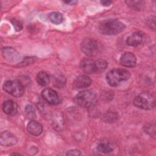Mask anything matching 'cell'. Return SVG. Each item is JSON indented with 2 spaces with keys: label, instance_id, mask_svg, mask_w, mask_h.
Returning a JSON list of instances; mask_svg holds the SVG:
<instances>
[{
  "label": "cell",
  "instance_id": "6da1fadb",
  "mask_svg": "<svg viewBox=\"0 0 156 156\" xmlns=\"http://www.w3.org/2000/svg\"><path fill=\"white\" fill-rule=\"evenodd\" d=\"M125 29V25L118 20H107L102 21L99 25V30L106 35H116Z\"/></svg>",
  "mask_w": 156,
  "mask_h": 156
},
{
  "label": "cell",
  "instance_id": "7a4b0ae2",
  "mask_svg": "<svg viewBox=\"0 0 156 156\" xmlns=\"http://www.w3.org/2000/svg\"><path fill=\"white\" fill-rule=\"evenodd\" d=\"M130 76L126 69L116 68L110 70L106 75L107 83L111 87H116L123 82L127 81Z\"/></svg>",
  "mask_w": 156,
  "mask_h": 156
},
{
  "label": "cell",
  "instance_id": "3957f363",
  "mask_svg": "<svg viewBox=\"0 0 156 156\" xmlns=\"http://www.w3.org/2000/svg\"><path fill=\"white\" fill-rule=\"evenodd\" d=\"M133 104L138 108L151 110L155 107V97L154 94L149 92H143L135 98Z\"/></svg>",
  "mask_w": 156,
  "mask_h": 156
},
{
  "label": "cell",
  "instance_id": "277c9868",
  "mask_svg": "<svg viewBox=\"0 0 156 156\" xmlns=\"http://www.w3.org/2000/svg\"><path fill=\"white\" fill-rule=\"evenodd\" d=\"M96 96L92 90H83L79 92L74 98V102L84 108H88L92 106L96 102Z\"/></svg>",
  "mask_w": 156,
  "mask_h": 156
},
{
  "label": "cell",
  "instance_id": "5b68a950",
  "mask_svg": "<svg viewBox=\"0 0 156 156\" xmlns=\"http://www.w3.org/2000/svg\"><path fill=\"white\" fill-rule=\"evenodd\" d=\"M3 88L7 93L15 97H21L24 92L23 85L18 80L5 82L3 85Z\"/></svg>",
  "mask_w": 156,
  "mask_h": 156
},
{
  "label": "cell",
  "instance_id": "8992f818",
  "mask_svg": "<svg viewBox=\"0 0 156 156\" xmlns=\"http://www.w3.org/2000/svg\"><path fill=\"white\" fill-rule=\"evenodd\" d=\"M80 49L82 52L89 57L97 55L99 50L98 42L93 38H85L80 44Z\"/></svg>",
  "mask_w": 156,
  "mask_h": 156
},
{
  "label": "cell",
  "instance_id": "52a82bcc",
  "mask_svg": "<svg viewBox=\"0 0 156 156\" xmlns=\"http://www.w3.org/2000/svg\"><path fill=\"white\" fill-rule=\"evenodd\" d=\"M42 96L48 103L52 105H57L60 103V98L55 91L46 88L42 91Z\"/></svg>",
  "mask_w": 156,
  "mask_h": 156
},
{
  "label": "cell",
  "instance_id": "ba28073f",
  "mask_svg": "<svg viewBox=\"0 0 156 156\" xmlns=\"http://www.w3.org/2000/svg\"><path fill=\"white\" fill-rule=\"evenodd\" d=\"M0 143L3 146L9 147L15 145L17 143V138L10 132L4 131L1 134Z\"/></svg>",
  "mask_w": 156,
  "mask_h": 156
},
{
  "label": "cell",
  "instance_id": "9c48e42d",
  "mask_svg": "<svg viewBox=\"0 0 156 156\" xmlns=\"http://www.w3.org/2000/svg\"><path fill=\"white\" fill-rule=\"evenodd\" d=\"M120 63L126 67H134L136 63V58L135 55L132 52L124 53L119 60Z\"/></svg>",
  "mask_w": 156,
  "mask_h": 156
},
{
  "label": "cell",
  "instance_id": "30bf717a",
  "mask_svg": "<svg viewBox=\"0 0 156 156\" xmlns=\"http://www.w3.org/2000/svg\"><path fill=\"white\" fill-rule=\"evenodd\" d=\"M1 52L4 58L9 62L18 61L20 57L19 53L11 47L3 48L1 49Z\"/></svg>",
  "mask_w": 156,
  "mask_h": 156
},
{
  "label": "cell",
  "instance_id": "8fae6325",
  "mask_svg": "<svg viewBox=\"0 0 156 156\" xmlns=\"http://www.w3.org/2000/svg\"><path fill=\"white\" fill-rule=\"evenodd\" d=\"M144 38V34L141 31L132 33L126 39V43L130 46H136L141 44Z\"/></svg>",
  "mask_w": 156,
  "mask_h": 156
},
{
  "label": "cell",
  "instance_id": "7c38bea8",
  "mask_svg": "<svg viewBox=\"0 0 156 156\" xmlns=\"http://www.w3.org/2000/svg\"><path fill=\"white\" fill-rule=\"evenodd\" d=\"M82 70L87 74H92L96 73L95 62L90 58H84L80 64Z\"/></svg>",
  "mask_w": 156,
  "mask_h": 156
},
{
  "label": "cell",
  "instance_id": "4fadbf2b",
  "mask_svg": "<svg viewBox=\"0 0 156 156\" xmlns=\"http://www.w3.org/2000/svg\"><path fill=\"white\" fill-rule=\"evenodd\" d=\"M91 79L87 75H80L74 80V84L76 88H85L88 87L91 84Z\"/></svg>",
  "mask_w": 156,
  "mask_h": 156
},
{
  "label": "cell",
  "instance_id": "5bb4252c",
  "mask_svg": "<svg viewBox=\"0 0 156 156\" xmlns=\"http://www.w3.org/2000/svg\"><path fill=\"white\" fill-rule=\"evenodd\" d=\"M27 130L34 136H38L43 132L42 126L36 121L32 120L27 125Z\"/></svg>",
  "mask_w": 156,
  "mask_h": 156
},
{
  "label": "cell",
  "instance_id": "9a60e30c",
  "mask_svg": "<svg viewBox=\"0 0 156 156\" xmlns=\"http://www.w3.org/2000/svg\"><path fill=\"white\" fill-rule=\"evenodd\" d=\"M2 110L7 115H14L17 112V105L11 100H7L3 102Z\"/></svg>",
  "mask_w": 156,
  "mask_h": 156
},
{
  "label": "cell",
  "instance_id": "2e32d148",
  "mask_svg": "<svg viewBox=\"0 0 156 156\" xmlns=\"http://www.w3.org/2000/svg\"><path fill=\"white\" fill-rule=\"evenodd\" d=\"M36 79H37V83L40 85L42 87H44V86H46L49 83L50 77L47 73L44 71H41L37 74Z\"/></svg>",
  "mask_w": 156,
  "mask_h": 156
},
{
  "label": "cell",
  "instance_id": "e0dca14e",
  "mask_svg": "<svg viewBox=\"0 0 156 156\" xmlns=\"http://www.w3.org/2000/svg\"><path fill=\"white\" fill-rule=\"evenodd\" d=\"M49 18L50 21L55 24H59L61 23H62L63 20V15L61 13L57 12H52L49 15Z\"/></svg>",
  "mask_w": 156,
  "mask_h": 156
},
{
  "label": "cell",
  "instance_id": "ac0fdd59",
  "mask_svg": "<svg viewBox=\"0 0 156 156\" xmlns=\"http://www.w3.org/2000/svg\"><path fill=\"white\" fill-rule=\"evenodd\" d=\"M95 67H96V73H99L104 71L107 67L108 63L107 61L103 59H99L94 61Z\"/></svg>",
  "mask_w": 156,
  "mask_h": 156
},
{
  "label": "cell",
  "instance_id": "d6986e66",
  "mask_svg": "<svg viewBox=\"0 0 156 156\" xmlns=\"http://www.w3.org/2000/svg\"><path fill=\"white\" fill-rule=\"evenodd\" d=\"M97 149L99 152H101L104 154H107V153L111 152L113 151V147L108 143H101L97 146Z\"/></svg>",
  "mask_w": 156,
  "mask_h": 156
},
{
  "label": "cell",
  "instance_id": "ffe728a7",
  "mask_svg": "<svg viewBox=\"0 0 156 156\" xmlns=\"http://www.w3.org/2000/svg\"><path fill=\"white\" fill-rule=\"evenodd\" d=\"M126 3L132 9L135 10H141L143 6V2L140 1H126Z\"/></svg>",
  "mask_w": 156,
  "mask_h": 156
},
{
  "label": "cell",
  "instance_id": "44dd1931",
  "mask_svg": "<svg viewBox=\"0 0 156 156\" xmlns=\"http://www.w3.org/2000/svg\"><path fill=\"white\" fill-rule=\"evenodd\" d=\"M105 121H108V122H112L115 121L118 118V115L115 112H110L106 114V115L104 116Z\"/></svg>",
  "mask_w": 156,
  "mask_h": 156
},
{
  "label": "cell",
  "instance_id": "7402d4cb",
  "mask_svg": "<svg viewBox=\"0 0 156 156\" xmlns=\"http://www.w3.org/2000/svg\"><path fill=\"white\" fill-rule=\"evenodd\" d=\"M25 111L27 113V115L30 118H33L35 116V110L34 107L31 105H26L25 108Z\"/></svg>",
  "mask_w": 156,
  "mask_h": 156
},
{
  "label": "cell",
  "instance_id": "603a6c76",
  "mask_svg": "<svg viewBox=\"0 0 156 156\" xmlns=\"http://www.w3.org/2000/svg\"><path fill=\"white\" fill-rule=\"evenodd\" d=\"M12 23L13 26H14V27H15V29L16 31H20L22 29L23 24L20 21L13 19V20H12Z\"/></svg>",
  "mask_w": 156,
  "mask_h": 156
},
{
  "label": "cell",
  "instance_id": "cb8c5ba5",
  "mask_svg": "<svg viewBox=\"0 0 156 156\" xmlns=\"http://www.w3.org/2000/svg\"><path fill=\"white\" fill-rule=\"evenodd\" d=\"M66 155H82V152L77 149H72L67 152Z\"/></svg>",
  "mask_w": 156,
  "mask_h": 156
},
{
  "label": "cell",
  "instance_id": "d4e9b609",
  "mask_svg": "<svg viewBox=\"0 0 156 156\" xmlns=\"http://www.w3.org/2000/svg\"><path fill=\"white\" fill-rule=\"evenodd\" d=\"M101 4H102L104 6H108L112 4V1H101Z\"/></svg>",
  "mask_w": 156,
  "mask_h": 156
},
{
  "label": "cell",
  "instance_id": "484cf974",
  "mask_svg": "<svg viewBox=\"0 0 156 156\" xmlns=\"http://www.w3.org/2000/svg\"><path fill=\"white\" fill-rule=\"evenodd\" d=\"M65 3L68 4H74L76 3H77V1H64Z\"/></svg>",
  "mask_w": 156,
  "mask_h": 156
}]
</instances>
